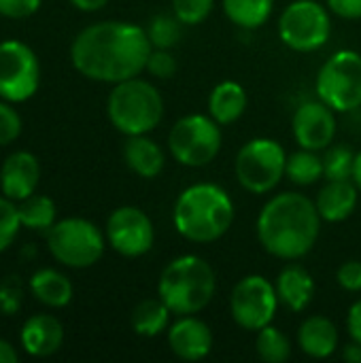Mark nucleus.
<instances>
[{"label": "nucleus", "instance_id": "f257e3e1", "mask_svg": "<svg viewBox=\"0 0 361 363\" xmlns=\"http://www.w3.org/2000/svg\"><path fill=\"white\" fill-rule=\"evenodd\" d=\"M151 51L145 28L130 21H98L74 36L70 62L85 79L115 85L138 77Z\"/></svg>", "mask_w": 361, "mask_h": 363}, {"label": "nucleus", "instance_id": "f03ea898", "mask_svg": "<svg viewBox=\"0 0 361 363\" xmlns=\"http://www.w3.org/2000/svg\"><path fill=\"white\" fill-rule=\"evenodd\" d=\"M317 204L298 191H283L270 198L260 211L255 232L262 249L279 259L296 262L313 251L321 234Z\"/></svg>", "mask_w": 361, "mask_h": 363}, {"label": "nucleus", "instance_id": "7ed1b4c3", "mask_svg": "<svg viewBox=\"0 0 361 363\" xmlns=\"http://www.w3.org/2000/svg\"><path fill=\"white\" fill-rule=\"evenodd\" d=\"M174 230L189 242L209 245L228 234L234 223V202L215 183H194L185 187L172 208Z\"/></svg>", "mask_w": 361, "mask_h": 363}, {"label": "nucleus", "instance_id": "20e7f679", "mask_svg": "<svg viewBox=\"0 0 361 363\" xmlns=\"http://www.w3.org/2000/svg\"><path fill=\"white\" fill-rule=\"evenodd\" d=\"M215 289V270L198 255H181L172 259L157 281V296L177 317L202 313L213 302Z\"/></svg>", "mask_w": 361, "mask_h": 363}, {"label": "nucleus", "instance_id": "39448f33", "mask_svg": "<svg viewBox=\"0 0 361 363\" xmlns=\"http://www.w3.org/2000/svg\"><path fill=\"white\" fill-rule=\"evenodd\" d=\"M106 115L115 130L126 136L149 134L164 117V98L153 83L134 77L113 85Z\"/></svg>", "mask_w": 361, "mask_h": 363}, {"label": "nucleus", "instance_id": "423d86ee", "mask_svg": "<svg viewBox=\"0 0 361 363\" xmlns=\"http://www.w3.org/2000/svg\"><path fill=\"white\" fill-rule=\"evenodd\" d=\"M287 153L274 138H251L240 147L234 162V174L249 194H270L285 177Z\"/></svg>", "mask_w": 361, "mask_h": 363}, {"label": "nucleus", "instance_id": "0eeeda50", "mask_svg": "<svg viewBox=\"0 0 361 363\" xmlns=\"http://www.w3.org/2000/svg\"><path fill=\"white\" fill-rule=\"evenodd\" d=\"M49 253L68 268H89L104 255V234L87 219L68 217L47 232Z\"/></svg>", "mask_w": 361, "mask_h": 363}, {"label": "nucleus", "instance_id": "6e6552de", "mask_svg": "<svg viewBox=\"0 0 361 363\" xmlns=\"http://www.w3.org/2000/svg\"><path fill=\"white\" fill-rule=\"evenodd\" d=\"M315 89L321 102L336 113H351L361 106V53L343 49L330 55L319 68Z\"/></svg>", "mask_w": 361, "mask_h": 363}, {"label": "nucleus", "instance_id": "1a4fd4ad", "mask_svg": "<svg viewBox=\"0 0 361 363\" xmlns=\"http://www.w3.org/2000/svg\"><path fill=\"white\" fill-rule=\"evenodd\" d=\"M223 145L221 125L211 115H185L168 134V151L187 168H202L211 164Z\"/></svg>", "mask_w": 361, "mask_h": 363}, {"label": "nucleus", "instance_id": "9d476101", "mask_svg": "<svg viewBox=\"0 0 361 363\" xmlns=\"http://www.w3.org/2000/svg\"><path fill=\"white\" fill-rule=\"evenodd\" d=\"M279 36L298 53L321 49L332 36L330 9L317 0H294L279 17Z\"/></svg>", "mask_w": 361, "mask_h": 363}, {"label": "nucleus", "instance_id": "9b49d317", "mask_svg": "<svg viewBox=\"0 0 361 363\" xmlns=\"http://www.w3.org/2000/svg\"><path fill=\"white\" fill-rule=\"evenodd\" d=\"M279 304L277 287L262 274L240 279L230 294V313L234 323L255 334L274 321Z\"/></svg>", "mask_w": 361, "mask_h": 363}, {"label": "nucleus", "instance_id": "f8f14e48", "mask_svg": "<svg viewBox=\"0 0 361 363\" xmlns=\"http://www.w3.org/2000/svg\"><path fill=\"white\" fill-rule=\"evenodd\" d=\"M40 87V62L21 40L0 43V98L17 104L30 100Z\"/></svg>", "mask_w": 361, "mask_h": 363}, {"label": "nucleus", "instance_id": "ddd939ff", "mask_svg": "<svg viewBox=\"0 0 361 363\" xmlns=\"http://www.w3.org/2000/svg\"><path fill=\"white\" fill-rule=\"evenodd\" d=\"M106 242L123 257H143L155 242L153 221L138 206H119L106 221Z\"/></svg>", "mask_w": 361, "mask_h": 363}, {"label": "nucleus", "instance_id": "4468645a", "mask_svg": "<svg viewBox=\"0 0 361 363\" xmlns=\"http://www.w3.org/2000/svg\"><path fill=\"white\" fill-rule=\"evenodd\" d=\"M336 111L326 102H304L291 117V132L302 149L323 151L336 138Z\"/></svg>", "mask_w": 361, "mask_h": 363}, {"label": "nucleus", "instance_id": "2eb2a0df", "mask_svg": "<svg viewBox=\"0 0 361 363\" xmlns=\"http://www.w3.org/2000/svg\"><path fill=\"white\" fill-rule=\"evenodd\" d=\"M170 351L183 362H200L213 351V332L196 315L179 317L166 332Z\"/></svg>", "mask_w": 361, "mask_h": 363}, {"label": "nucleus", "instance_id": "dca6fc26", "mask_svg": "<svg viewBox=\"0 0 361 363\" xmlns=\"http://www.w3.org/2000/svg\"><path fill=\"white\" fill-rule=\"evenodd\" d=\"M40 181V164L36 155L28 151L11 153L2 168H0V189L2 196L11 198L13 202H21L30 198Z\"/></svg>", "mask_w": 361, "mask_h": 363}, {"label": "nucleus", "instance_id": "f3484780", "mask_svg": "<svg viewBox=\"0 0 361 363\" xmlns=\"http://www.w3.org/2000/svg\"><path fill=\"white\" fill-rule=\"evenodd\" d=\"M360 187L355 185L353 179H345V181H328L319 194H317V211L321 215L323 221L328 223H340L347 221L360 202Z\"/></svg>", "mask_w": 361, "mask_h": 363}, {"label": "nucleus", "instance_id": "a211bd4d", "mask_svg": "<svg viewBox=\"0 0 361 363\" xmlns=\"http://www.w3.org/2000/svg\"><path fill=\"white\" fill-rule=\"evenodd\" d=\"M64 328L53 315H34L21 328V347L32 357H49L62 349Z\"/></svg>", "mask_w": 361, "mask_h": 363}, {"label": "nucleus", "instance_id": "6ab92c4d", "mask_svg": "<svg viewBox=\"0 0 361 363\" xmlns=\"http://www.w3.org/2000/svg\"><path fill=\"white\" fill-rule=\"evenodd\" d=\"M298 347L313 359H328L340 347V334L332 319L313 315L298 330Z\"/></svg>", "mask_w": 361, "mask_h": 363}, {"label": "nucleus", "instance_id": "aec40b11", "mask_svg": "<svg viewBox=\"0 0 361 363\" xmlns=\"http://www.w3.org/2000/svg\"><path fill=\"white\" fill-rule=\"evenodd\" d=\"M274 287H277L279 302L285 308H289L291 313L306 311L315 296V281H313L311 272L300 264L285 266L279 272Z\"/></svg>", "mask_w": 361, "mask_h": 363}, {"label": "nucleus", "instance_id": "412c9836", "mask_svg": "<svg viewBox=\"0 0 361 363\" xmlns=\"http://www.w3.org/2000/svg\"><path fill=\"white\" fill-rule=\"evenodd\" d=\"M123 160L128 168L143 179L160 177L166 164L162 147L155 140H151L147 134L128 136V140L123 143Z\"/></svg>", "mask_w": 361, "mask_h": 363}, {"label": "nucleus", "instance_id": "4be33fe9", "mask_svg": "<svg viewBox=\"0 0 361 363\" xmlns=\"http://www.w3.org/2000/svg\"><path fill=\"white\" fill-rule=\"evenodd\" d=\"M247 102V91L240 83L221 81L213 87L209 96V115L219 125H230L245 115Z\"/></svg>", "mask_w": 361, "mask_h": 363}, {"label": "nucleus", "instance_id": "5701e85b", "mask_svg": "<svg viewBox=\"0 0 361 363\" xmlns=\"http://www.w3.org/2000/svg\"><path fill=\"white\" fill-rule=\"evenodd\" d=\"M30 291L32 296L49 306V308H64L72 300V283L66 274L53 270V268H40L30 279Z\"/></svg>", "mask_w": 361, "mask_h": 363}, {"label": "nucleus", "instance_id": "b1692460", "mask_svg": "<svg viewBox=\"0 0 361 363\" xmlns=\"http://www.w3.org/2000/svg\"><path fill=\"white\" fill-rule=\"evenodd\" d=\"M170 317H172V311L157 296V298H147V300L138 302L134 306V311H132L130 323H132V330L138 336H143V338H155V336L168 332Z\"/></svg>", "mask_w": 361, "mask_h": 363}, {"label": "nucleus", "instance_id": "393cba45", "mask_svg": "<svg viewBox=\"0 0 361 363\" xmlns=\"http://www.w3.org/2000/svg\"><path fill=\"white\" fill-rule=\"evenodd\" d=\"M272 11L274 0H223V13L243 30L262 28L270 19Z\"/></svg>", "mask_w": 361, "mask_h": 363}, {"label": "nucleus", "instance_id": "a878e982", "mask_svg": "<svg viewBox=\"0 0 361 363\" xmlns=\"http://www.w3.org/2000/svg\"><path fill=\"white\" fill-rule=\"evenodd\" d=\"M285 177L294 185H300V187L315 185L317 181L323 179V155L300 147V151L287 155Z\"/></svg>", "mask_w": 361, "mask_h": 363}, {"label": "nucleus", "instance_id": "bb28decb", "mask_svg": "<svg viewBox=\"0 0 361 363\" xmlns=\"http://www.w3.org/2000/svg\"><path fill=\"white\" fill-rule=\"evenodd\" d=\"M17 208H19L21 225L28 228V230H36V232H45L47 230L49 232L51 225L55 223L57 208H55V202L49 196L32 194L30 198L21 200V204Z\"/></svg>", "mask_w": 361, "mask_h": 363}, {"label": "nucleus", "instance_id": "cd10ccee", "mask_svg": "<svg viewBox=\"0 0 361 363\" xmlns=\"http://www.w3.org/2000/svg\"><path fill=\"white\" fill-rule=\"evenodd\" d=\"M255 353L266 363H285L291 357V342L289 338L274 328L272 323L262 328L255 338Z\"/></svg>", "mask_w": 361, "mask_h": 363}, {"label": "nucleus", "instance_id": "c85d7f7f", "mask_svg": "<svg viewBox=\"0 0 361 363\" xmlns=\"http://www.w3.org/2000/svg\"><path fill=\"white\" fill-rule=\"evenodd\" d=\"M181 21L177 19V15H166V13H160L155 17L149 19V26L145 28L147 30V36L153 45V49H172L179 45L181 40Z\"/></svg>", "mask_w": 361, "mask_h": 363}, {"label": "nucleus", "instance_id": "c756f323", "mask_svg": "<svg viewBox=\"0 0 361 363\" xmlns=\"http://www.w3.org/2000/svg\"><path fill=\"white\" fill-rule=\"evenodd\" d=\"M355 153L347 145H330L323 155V179L326 181H345L353 179Z\"/></svg>", "mask_w": 361, "mask_h": 363}, {"label": "nucleus", "instance_id": "7c9ffc66", "mask_svg": "<svg viewBox=\"0 0 361 363\" xmlns=\"http://www.w3.org/2000/svg\"><path fill=\"white\" fill-rule=\"evenodd\" d=\"M21 228L23 225L19 219V208L11 198L0 196V253L11 247Z\"/></svg>", "mask_w": 361, "mask_h": 363}, {"label": "nucleus", "instance_id": "2f4dec72", "mask_svg": "<svg viewBox=\"0 0 361 363\" xmlns=\"http://www.w3.org/2000/svg\"><path fill=\"white\" fill-rule=\"evenodd\" d=\"M215 6V0H172V13L183 26L202 23Z\"/></svg>", "mask_w": 361, "mask_h": 363}, {"label": "nucleus", "instance_id": "473e14b6", "mask_svg": "<svg viewBox=\"0 0 361 363\" xmlns=\"http://www.w3.org/2000/svg\"><path fill=\"white\" fill-rule=\"evenodd\" d=\"M21 134V117L11 102L0 100V147L11 145Z\"/></svg>", "mask_w": 361, "mask_h": 363}, {"label": "nucleus", "instance_id": "72a5a7b5", "mask_svg": "<svg viewBox=\"0 0 361 363\" xmlns=\"http://www.w3.org/2000/svg\"><path fill=\"white\" fill-rule=\"evenodd\" d=\"M145 70H149L155 79H170L177 72V60L172 57L170 49H153Z\"/></svg>", "mask_w": 361, "mask_h": 363}, {"label": "nucleus", "instance_id": "f704fd0d", "mask_svg": "<svg viewBox=\"0 0 361 363\" xmlns=\"http://www.w3.org/2000/svg\"><path fill=\"white\" fill-rule=\"evenodd\" d=\"M43 0H0V15L9 19H26L40 9Z\"/></svg>", "mask_w": 361, "mask_h": 363}, {"label": "nucleus", "instance_id": "c9c22d12", "mask_svg": "<svg viewBox=\"0 0 361 363\" xmlns=\"http://www.w3.org/2000/svg\"><path fill=\"white\" fill-rule=\"evenodd\" d=\"M336 281L343 289H347L351 294L361 291V262H357V259L345 262L336 272Z\"/></svg>", "mask_w": 361, "mask_h": 363}, {"label": "nucleus", "instance_id": "e433bc0d", "mask_svg": "<svg viewBox=\"0 0 361 363\" xmlns=\"http://www.w3.org/2000/svg\"><path fill=\"white\" fill-rule=\"evenodd\" d=\"M328 9L343 19H361V0H326Z\"/></svg>", "mask_w": 361, "mask_h": 363}, {"label": "nucleus", "instance_id": "4c0bfd02", "mask_svg": "<svg viewBox=\"0 0 361 363\" xmlns=\"http://www.w3.org/2000/svg\"><path fill=\"white\" fill-rule=\"evenodd\" d=\"M347 330H349L351 340L361 345V300H357V302L349 308V315H347Z\"/></svg>", "mask_w": 361, "mask_h": 363}, {"label": "nucleus", "instance_id": "58836bf2", "mask_svg": "<svg viewBox=\"0 0 361 363\" xmlns=\"http://www.w3.org/2000/svg\"><path fill=\"white\" fill-rule=\"evenodd\" d=\"M70 4L79 11H85V13H94V11H100L102 6L109 4V0H70Z\"/></svg>", "mask_w": 361, "mask_h": 363}, {"label": "nucleus", "instance_id": "ea45409f", "mask_svg": "<svg viewBox=\"0 0 361 363\" xmlns=\"http://www.w3.org/2000/svg\"><path fill=\"white\" fill-rule=\"evenodd\" d=\"M19 362V355L15 351V347L6 340L0 338V363H17Z\"/></svg>", "mask_w": 361, "mask_h": 363}, {"label": "nucleus", "instance_id": "a19ab883", "mask_svg": "<svg viewBox=\"0 0 361 363\" xmlns=\"http://www.w3.org/2000/svg\"><path fill=\"white\" fill-rule=\"evenodd\" d=\"M343 357H345L349 363H361L360 342H353V340H351V345H347V347L343 349Z\"/></svg>", "mask_w": 361, "mask_h": 363}, {"label": "nucleus", "instance_id": "79ce46f5", "mask_svg": "<svg viewBox=\"0 0 361 363\" xmlns=\"http://www.w3.org/2000/svg\"><path fill=\"white\" fill-rule=\"evenodd\" d=\"M353 181H355V185L360 187V191H361V151H360V153H355V168H353Z\"/></svg>", "mask_w": 361, "mask_h": 363}]
</instances>
